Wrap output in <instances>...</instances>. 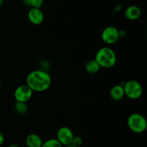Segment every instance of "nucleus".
<instances>
[{
    "instance_id": "nucleus-1",
    "label": "nucleus",
    "mask_w": 147,
    "mask_h": 147,
    "mask_svg": "<svg viewBox=\"0 0 147 147\" xmlns=\"http://www.w3.org/2000/svg\"><path fill=\"white\" fill-rule=\"evenodd\" d=\"M52 83L50 74L43 70H34L27 76L26 85L33 92L42 93L48 90Z\"/></svg>"
},
{
    "instance_id": "nucleus-2",
    "label": "nucleus",
    "mask_w": 147,
    "mask_h": 147,
    "mask_svg": "<svg viewBox=\"0 0 147 147\" xmlns=\"http://www.w3.org/2000/svg\"><path fill=\"white\" fill-rule=\"evenodd\" d=\"M94 60L100 67L111 68L116 65L117 57L114 50L109 47H103L98 50Z\"/></svg>"
},
{
    "instance_id": "nucleus-3",
    "label": "nucleus",
    "mask_w": 147,
    "mask_h": 147,
    "mask_svg": "<svg viewBox=\"0 0 147 147\" xmlns=\"http://www.w3.org/2000/svg\"><path fill=\"white\" fill-rule=\"evenodd\" d=\"M128 127L136 134H142L147 129V121L140 113H132L127 119Z\"/></svg>"
},
{
    "instance_id": "nucleus-4",
    "label": "nucleus",
    "mask_w": 147,
    "mask_h": 147,
    "mask_svg": "<svg viewBox=\"0 0 147 147\" xmlns=\"http://www.w3.org/2000/svg\"><path fill=\"white\" fill-rule=\"evenodd\" d=\"M125 96L131 100H136L142 97L143 88L141 83L136 80H130L124 83L123 86Z\"/></svg>"
},
{
    "instance_id": "nucleus-5",
    "label": "nucleus",
    "mask_w": 147,
    "mask_h": 147,
    "mask_svg": "<svg viewBox=\"0 0 147 147\" xmlns=\"http://www.w3.org/2000/svg\"><path fill=\"white\" fill-rule=\"evenodd\" d=\"M33 91L27 85H21L15 89L14 96L16 101L27 103L32 98Z\"/></svg>"
},
{
    "instance_id": "nucleus-6",
    "label": "nucleus",
    "mask_w": 147,
    "mask_h": 147,
    "mask_svg": "<svg viewBox=\"0 0 147 147\" xmlns=\"http://www.w3.org/2000/svg\"><path fill=\"white\" fill-rule=\"evenodd\" d=\"M101 38L106 44H114L119 40V30L113 26L106 27L101 33Z\"/></svg>"
},
{
    "instance_id": "nucleus-7",
    "label": "nucleus",
    "mask_w": 147,
    "mask_h": 147,
    "mask_svg": "<svg viewBox=\"0 0 147 147\" xmlns=\"http://www.w3.org/2000/svg\"><path fill=\"white\" fill-rule=\"evenodd\" d=\"M74 136L71 129L67 126H63L60 128L57 132V139L61 144L62 146H65L72 144Z\"/></svg>"
},
{
    "instance_id": "nucleus-8",
    "label": "nucleus",
    "mask_w": 147,
    "mask_h": 147,
    "mask_svg": "<svg viewBox=\"0 0 147 147\" xmlns=\"http://www.w3.org/2000/svg\"><path fill=\"white\" fill-rule=\"evenodd\" d=\"M28 20L30 22L34 25H39L44 21V13L41 9L31 8L27 14Z\"/></svg>"
},
{
    "instance_id": "nucleus-9",
    "label": "nucleus",
    "mask_w": 147,
    "mask_h": 147,
    "mask_svg": "<svg viewBox=\"0 0 147 147\" xmlns=\"http://www.w3.org/2000/svg\"><path fill=\"white\" fill-rule=\"evenodd\" d=\"M142 14L141 9L138 6L131 5L128 7L125 10V17L131 21L138 20Z\"/></svg>"
},
{
    "instance_id": "nucleus-10",
    "label": "nucleus",
    "mask_w": 147,
    "mask_h": 147,
    "mask_svg": "<svg viewBox=\"0 0 147 147\" xmlns=\"http://www.w3.org/2000/svg\"><path fill=\"white\" fill-rule=\"evenodd\" d=\"M110 98L114 101H119L125 96L123 87L121 85H116L113 86L109 93Z\"/></svg>"
},
{
    "instance_id": "nucleus-11",
    "label": "nucleus",
    "mask_w": 147,
    "mask_h": 147,
    "mask_svg": "<svg viewBox=\"0 0 147 147\" xmlns=\"http://www.w3.org/2000/svg\"><path fill=\"white\" fill-rule=\"evenodd\" d=\"M25 143L27 147H41L43 142L39 135L30 134L26 138Z\"/></svg>"
},
{
    "instance_id": "nucleus-12",
    "label": "nucleus",
    "mask_w": 147,
    "mask_h": 147,
    "mask_svg": "<svg viewBox=\"0 0 147 147\" xmlns=\"http://www.w3.org/2000/svg\"><path fill=\"white\" fill-rule=\"evenodd\" d=\"M85 68L87 73L89 74H96L100 70V67L97 62L93 59V60H90L86 63V65H85Z\"/></svg>"
},
{
    "instance_id": "nucleus-13",
    "label": "nucleus",
    "mask_w": 147,
    "mask_h": 147,
    "mask_svg": "<svg viewBox=\"0 0 147 147\" xmlns=\"http://www.w3.org/2000/svg\"><path fill=\"white\" fill-rule=\"evenodd\" d=\"M14 109L16 113L18 114L24 115L25 113H27V111H28V106H27V103L16 101L14 105Z\"/></svg>"
},
{
    "instance_id": "nucleus-14",
    "label": "nucleus",
    "mask_w": 147,
    "mask_h": 147,
    "mask_svg": "<svg viewBox=\"0 0 147 147\" xmlns=\"http://www.w3.org/2000/svg\"><path fill=\"white\" fill-rule=\"evenodd\" d=\"M41 147H63L57 139H50L43 142Z\"/></svg>"
},
{
    "instance_id": "nucleus-15",
    "label": "nucleus",
    "mask_w": 147,
    "mask_h": 147,
    "mask_svg": "<svg viewBox=\"0 0 147 147\" xmlns=\"http://www.w3.org/2000/svg\"><path fill=\"white\" fill-rule=\"evenodd\" d=\"M44 4V0H32L30 7L31 8L40 9Z\"/></svg>"
},
{
    "instance_id": "nucleus-16",
    "label": "nucleus",
    "mask_w": 147,
    "mask_h": 147,
    "mask_svg": "<svg viewBox=\"0 0 147 147\" xmlns=\"http://www.w3.org/2000/svg\"><path fill=\"white\" fill-rule=\"evenodd\" d=\"M83 139L80 136H74L72 144L76 147H80L83 145Z\"/></svg>"
},
{
    "instance_id": "nucleus-17",
    "label": "nucleus",
    "mask_w": 147,
    "mask_h": 147,
    "mask_svg": "<svg viewBox=\"0 0 147 147\" xmlns=\"http://www.w3.org/2000/svg\"><path fill=\"white\" fill-rule=\"evenodd\" d=\"M119 38H123L126 36V32L124 30H119Z\"/></svg>"
},
{
    "instance_id": "nucleus-18",
    "label": "nucleus",
    "mask_w": 147,
    "mask_h": 147,
    "mask_svg": "<svg viewBox=\"0 0 147 147\" xmlns=\"http://www.w3.org/2000/svg\"><path fill=\"white\" fill-rule=\"evenodd\" d=\"M4 142V136L3 135V134L0 131V146H1L3 145Z\"/></svg>"
},
{
    "instance_id": "nucleus-19",
    "label": "nucleus",
    "mask_w": 147,
    "mask_h": 147,
    "mask_svg": "<svg viewBox=\"0 0 147 147\" xmlns=\"http://www.w3.org/2000/svg\"><path fill=\"white\" fill-rule=\"evenodd\" d=\"M121 9H122L121 5H117V6H116L114 8V11H116V12H117V11H120Z\"/></svg>"
},
{
    "instance_id": "nucleus-20",
    "label": "nucleus",
    "mask_w": 147,
    "mask_h": 147,
    "mask_svg": "<svg viewBox=\"0 0 147 147\" xmlns=\"http://www.w3.org/2000/svg\"><path fill=\"white\" fill-rule=\"evenodd\" d=\"M22 1L25 5L28 6V7H30V4H31L32 0H22Z\"/></svg>"
},
{
    "instance_id": "nucleus-21",
    "label": "nucleus",
    "mask_w": 147,
    "mask_h": 147,
    "mask_svg": "<svg viewBox=\"0 0 147 147\" xmlns=\"http://www.w3.org/2000/svg\"><path fill=\"white\" fill-rule=\"evenodd\" d=\"M8 147H20L17 144H10Z\"/></svg>"
},
{
    "instance_id": "nucleus-22",
    "label": "nucleus",
    "mask_w": 147,
    "mask_h": 147,
    "mask_svg": "<svg viewBox=\"0 0 147 147\" xmlns=\"http://www.w3.org/2000/svg\"><path fill=\"white\" fill-rule=\"evenodd\" d=\"M65 147H76V146H73V144H70V145H67V146H65Z\"/></svg>"
},
{
    "instance_id": "nucleus-23",
    "label": "nucleus",
    "mask_w": 147,
    "mask_h": 147,
    "mask_svg": "<svg viewBox=\"0 0 147 147\" xmlns=\"http://www.w3.org/2000/svg\"><path fill=\"white\" fill-rule=\"evenodd\" d=\"M4 3V0H0V6H1Z\"/></svg>"
},
{
    "instance_id": "nucleus-24",
    "label": "nucleus",
    "mask_w": 147,
    "mask_h": 147,
    "mask_svg": "<svg viewBox=\"0 0 147 147\" xmlns=\"http://www.w3.org/2000/svg\"><path fill=\"white\" fill-rule=\"evenodd\" d=\"M1 78H0V86H1Z\"/></svg>"
}]
</instances>
